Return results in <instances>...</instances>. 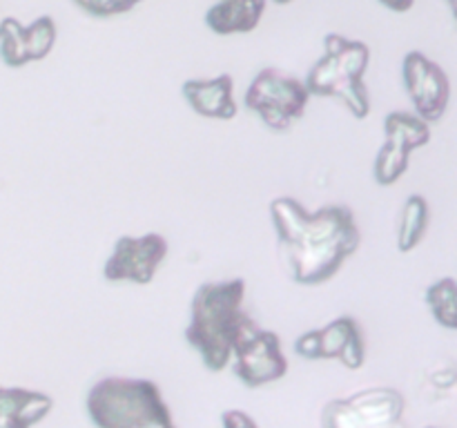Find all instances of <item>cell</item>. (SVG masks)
Segmentation results:
<instances>
[{
    "instance_id": "20",
    "label": "cell",
    "mask_w": 457,
    "mask_h": 428,
    "mask_svg": "<svg viewBox=\"0 0 457 428\" xmlns=\"http://www.w3.org/2000/svg\"><path fill=\"white\" fill-rule=\"evenodd\" d=\"M221 424L223 428H259L257 422H254L248 413L237 408L226 410V413L221 415Z\"/></svg>"
},
{
    "instance_id": "19",
    "label": "cell",
    "mask_w": 457,
    "mask_h": 428,
    "mask_svg": "<svg viewBox=\"0 0 457 428\" xmlns=\"http://www.w3.org/2000/svg\"><path fill=\"white\" fill-rule=\"evenodd\" d=\"M71 3L94 18L119 16V13H125L132 7H137L134 0H71Z\"/></svg>"
},
{
    "instance_id": "22",
    "label": "cell",
    "mask_w": 457,
    "mask_h": 428,
    "mask_svg": "<svg viewBox=\"0 0 457 428\" xmlns=\"http://www.w3.org/2000/svg\"><path fill=\"white\" fill-rule=\"evenodd\" d=\"M446 3H449L451 12H453V16H455V12H457V0H446Z\"/></svg>"
},
{
    "instance_id": "6",
    "label": "cell",
    "mask_w": 457,
    "mask_h": 428,
    "mask_svg": "<svg viewBox=\"0 0 457 428\" xmlns=\"http://www.w3.org/2000/svg\"><path fill=\"white\" fill-rule=\"evenodd\" d=\"M308 98L311 94L302 80L268 67L254 76L244 103L268 128L275 132H284L293 125V120L302 119Z\"/></svg>"
},
{
    "instance_id": "1",
    "label": "cell",
    "mask_w": 457,
    "mask_h": 428,
    "mask_svg": "<svg viewBox=\"0 0 457 428\" xmlns=\"http://www.w3.org/2000/svg\"><path fill=\"white\" fill-rule=\"evenodd\" d=\"M270 218L286 270L302 285L333 279L360 248V227L346 205H324L308 212L293 196H277L270 203Z\"/></svg>"
},
{
    "instance_id": "17",
    "label": "cell",
    "mask_w": 457,
    "mask_h": 428,
    "mask_svg": "<svg viewBox=\"0 0 457 428\" xmlns=\"http://www.w3.org/2000/svg\"><path fill=\"white\" fill-rule=\"evenodd\" d=\"M0 56L9 67H22L29 62L27 58L25 27L16 18H3L0 22Z\"/></svg>"
},
{
    "instance_id": "24",
    "label": "cell",
    "mask_w": 457,
    "mask_h": 428,
    "mask_svg": "<svg viewBox=\"0 0 457 428\" xmlns=\"http://www.w3.org/2000/svg\"><path fill=\"white\" fill-rule=\"evenodd\" d=\"M138 3H141V0H134V4H138Z\"/></svg>"
},
{
    "instance_id": "21",
    "label": "cell",
    "mask_w": 457,
    "mask_h": 428,
    "mask_svg": "<svg viewBox=\"0 0 457 428\" xmlns=\"http://www.w3.org/2000/svg\"><path fill=\"white\" fill-rule=\"evenodd\" d=\"M415 0H379V4H384L386 9H391V12H397V13H404L409 12L411 7H413Z\"/></svg>"
},
{
    "instance_id": "5",
    "label": "cell",
    "mask_w": 457,
    "mask_h": 428,
    "mask_svg": "<svg viewBox=\"0 0 457 428\" xmlns=\"http://www.w3.org/2000/svg\"><path fill=\"white\" fill-rule=\"evenodd\" d=\"M406 399L386 386L364 388L321 410V428H404Z\"/></svg>"
},
{
    "instance_id": "11",
    "label": "cell",
    "mask_w": 457,
    "mask_h": 428,
    "mask_svg": "<svg viewBox=\"0 0 457 428\" xmlns=\"http://www.w3.org/2000/svg\"><path fill=\"white\" fill-rule=\"evenodd\" d=\"M402 80L420 119L436 123L445 116L451 98V83L440 65L428 61L422 52H409L402 62Z\"/></svg>"
},
{
    "instance_id": "8",
    "label": "cell",
    "mask_w": 457,
    "mask_h": 428,
    "mask_svg": "<svg viewBox=\"0 0 457 428\" xmlns=\"http://www.w3.org/2000/svg\"><path fill=\"white\" fill-rule=\"evenodd\" d=\"M235 374L248 388L266 386L288 373V359L281 350L279 334L250 324L232 350Z\"/></svg>"
},
{
    "instance_id": "25",
    "label": "cell",
    "mask_w": 457,
    "mask_h": 428,
    "mask_svg": "<svg viewBox=\"0 0 457 428\" xmlns=\"http://www.w3.org/2000/svg\"><path fill=\"white\" fill-rule=\"evenodd\" d=\"M428 428H436V426H428Z\"/></svg>"
},
{
    "instance_id": "2",
    "label": "cell",
    "mask_w": 457,
    "mask_h": 428,
    "mask_svg": "<svg viewBox=\"0 0 457 428\" xmlns=\"http://www.w3.org/2000/svg\"><path fill=\"white\" fill-rule=\"evenodd\" d=\"M245 281L230 279L204 284L195 292L186 342L199 352L212 373H221L232 361V350L253 319L244 312Z\"/></svg>"
},
{
    "instance_id": "16",
    "label": "cell",
    "mask_w": 457,
    "mask_h": 428,
    "mask_svg": "<svg viewBox=\"0 0 457 428\" xmlns=\"http://www.w3.org/2000/svg\"><path fill=\"white\" fill-rule=\"evenodd\" d=\"M427 303L431 308L433 317L440 325L445 328L455 330L457 328V285L455 279L445 276V279L436 281L433 285L427 288Z\"/></svg>"
},
{
    "instance_id": "18",
    "label": "cell",
    "mask_w": 457,
    "mask_h": 428,
    "mask_svg": "<svg viewBox=\"0 0 457 428\" xmlns=\"http://www.w3.org/2000/svg\"><path fill=\"white\" fill-rule=\"evenodd\" d=\"M25 43L29 62L43 61L56 43V22L49 16L36 18L29 27H25Z\"/></svg>"
},
{
    "instance_id": "12",
    "label": "cell",
    "mask_w": 457,
    "mask_h": 428,
    "mask_svg": "<svg viewBox=\"0 0 457 428\" xmlns=\"http://www.w3.org/2000/svg\"><path fill=\"white\" fill-rule=\"evenodd\" d=\"M232 76L223 74L210 80H186L181 87L187 105L208 119L230 120L237 116V103L232 98Z\"/></svg>"
},
{
    "instance_id": "23",
    "label": "cell",
    "mask_w": 457,
    "mask_h": 428,
    "mask_svg": "<svg viewBox=\"0 0 457 428\" xmlns=\"http://www.w3.org/2000/svg\"><path fill=\"white\" fill-rule=\"evenodd\" d=\"M275 3H277V4H288L290 0H275Z\"/></svg>"
},
{
    "instance_id": "7",
    "label": "cell",
    "mask_w": 457,
    "mask_h": 428,
    "mask_svg": "<svg viewBox=\"0 0 457 428\" xmlns=\"http://www.w3.org/2000/svg\"><path fill=\"white\" fill-rule=\"evenodd\" d=\"M384 145L375 159V181L379 185H393L409 169L411 152L424 147L431 138L427 120L409 111H391L384 119Z\"/></svg>"
},
{
    "instance_id": "13",
    "label": "cell",
    "mask_w": 457,
    "mask_h": 428,
    "mask_svg": "<svg viewBox=\"0 0 457 428\" xmlns=\"http://www.w3.org/2000/svg\"><path fill=\"white\" fill-rule=\"evenodd\" d=\"M52 406L45 392L0 386V428H31L47 417Z\"/></svg>"
},
{
    "instance_id": "15",
    "label": "cell",
    "mask_w": 457,
    "mask_h": 428,
    "mask_svg": "<svg viewBox=\"0 0 457 428\" xmlns=\"http://www.w3.org/2000/svg\"><path fill=\"white\" fill-rule=\"evenodd\" d=\"M428 226V203L424 196L411 194L402 208L400 232H397V250L411 252L424 239V232Z\"/></svg>"
},
{
    "instance_id": "9",
    "label": "cell",
    "mask_w": 457,
    "mask_h": 428,
    "mask_svg": "<svg viewBox=\"0 0 457 428\" xmlns=\"http://www.w3.org/2000/svg\"><path fill=\"white\" fill-rule=\"evenodd\" d=\"M165 257H168V241L156 232L143 236H120L105 261L103 275L114 284L129 281V284L147 285L154 279Z\"/></svg>"
},
{
    "instance_id": "3",
    "label": "cell",
    "mask_w": 457,
    "mask_h": 428,
    "mask_svg": "<svg viewBox=\"0 0 457 428\" xmlns=\"http://www.w3.org/2000/svg\"><path fill=\"white\" fill-rule=\"evenodd\" d=\"M96 428H177L161 388L150 379L103 377L85 399Z\"/></svg>"
},
{
    "instance_id": "14",
    "label": "cell",
    "mask_w": 457,
    "mask_h": 428,
    "mask_svg": "<svg viewBox=\"0 0 457 428\" xmlns=\"http://www.w3.org/2000/svg\"><path fill=\"white\" fill-rule=\"evenodd\" d=\"M266 0H219L205 13V25L217 36L248 34L262 21Z\"/></svg>"
},
{
    "instance_id": "4",
    "label": "cell",
    "mask_w": 457,
    "mask_h": 428,
    "mask_svg": "<svg viewBox=\"0 0 457 428\" xmlns=\"http://www.w3.org/2000/svg\"><path fill=\"white\" fill-rule=\"evenodd\" d=\"M369 62V45L348 40L339 34H328L324 38V56L308 71L303 85L311 96L342 98L353 116L366 119L370 111V98L364 85Z\"/></svg>"
},
{
    "instance_id": "10",
    "label": "cell",
    "mask_w": 457,
    "mask_h": 428,
    "mask_svg": "<svg viewBox=\"0 0 457 428\" xmlns=\"http://www.w3.org/2000/svg\"><path fill=\"white\" fill-rule=\"evenodd\" d=\"M295 352L303 359H339L351 370L366 361L364 337L353 317H339L324 328L303 333L295 342Z\"/></svg>"
}]
</instances>
